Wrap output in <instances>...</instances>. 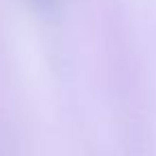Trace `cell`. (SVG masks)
<instances>
[{"mask_svg":"<svg viewBox=\"0 0 156 156\" xmlns=\"http://www.w3.org/2000/svg\"><path fill=\"white\" fill-rule=\"evenodd\" d=\"M34 5H39L41 9H51L54 5H56V0H32Z\"/></svg>","mask_w":156,"mask_h":156,"instance_id":"6da1fadb","label":"cell"}]
</instances>
